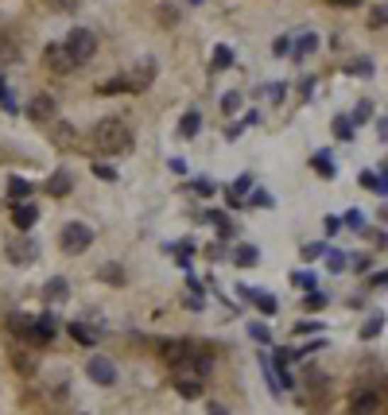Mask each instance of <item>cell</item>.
I'll return each mask as SVG.
<instances>
[{"mask_svg": "<svg viewBox=\"0 0 388 415\" xmlns=\"http://www.w3.org/2000/svg\"><path fill=\"white\" fill-rule=\"evenodd\" d=\"M292 284H295V287H307V292H315V287H318V280H315V272H295V276H292Z\"/></svg>", "mask_w": 388, "mask_h": 415, "instance_id": "cell-31", "label": "cell"}, {"mask_svg": "<svg viewBox=\"0 0 388 415\" xmlns=\"http://www.w3.org/2000/svg\"><path fill=\"white\" fill-rule=\"evenodd\" d=\"M152 78H155V62L144 59L136 70L128 74V89H148V86H152Z\"/></svg>", "mask_w": 388, "mask_h": 415, "instance_id": "cell-13", "label": "cell"}, {"mask_svg": "<svg viewBox=\"0 0 388 415\" xmlns=\"http://www.w3.org/2000/svg\"><path fill=\"white\" fill-rule=\"evenodd\" d=\"M384 23H388V8H384V4H373V12H369V28L381 31Z\"/></svg>", "mask_w": 388, "mask_h": 415, "instance_id": "cell-26", "label": "cell"}, {"mask_svg": "<svg viewBox=\"0 0 388 415\" xmlns=\"http://www.w3.org/2000/svg\"><path fill=\"white\" fill-rule=\"evenodd\" d=\"M334 136H338V140H353V124H350V117H334Z\"/></svg>", "mask_w": 388, "mask_h": 415, "instance_id": "cell-32", "label": "cell"}, {"mask_svg": "<svg viewBox=\"0 0 388 415\" xmlns=\"http://www.w3.org/2000/svg\"><path fill=\"white\" fill-rule=\"evenodd\" d=\"M183 303H187V306H191V311H202V306H206V303H202V295H198V292H191V295H183Z\"/></svg>", "mask_w": 388, "mask_h": 415, "instance_id": "cell-45", "label": "cell"}, {"mask_svg": "<svg viewBox=\"0 0 388 415\" xmlns=\"http://www.w3.org/2000/svg\"><path fill=\"white\" fill-rule=\"evenodd\" d=\"M160 12H163V23H175V8H171V4H163Z\"/></svg>", "mask_w": 388, "mask_h": 415, "instance_id": "cell-52", "label": "cell"}, {"mask_svg": "<svg viewBox=\"0 0 388 415\" xmlns=\"http://www.w3.org/2000/svg\"><path fill=\"white\" fill-rule=\"evenodd\" d=\"M345 226H350V229H361V226H365V218H361L357 210H350V214H345Z\"/></svg>", "mask_w": 388, "mask_h": 415, "instance_id": "cell-46", "label": "cell"}, {"mask_svg": "<svg viewBox=\"0 0 388 415\" xmlns=\"http://www.w3.org/2000/svg\"><path fill=\"white\" fill-rule=\"evenodd\" d=\"M292 361H295V350H276V365H279V369H287Z\"/></svg>", "mask_w": 388, "mask_h": 415, "instance_id": "cell-43", "label": "cell"}, {"mask_svg": "<svg viewBox=\"0 0 388 415\" xmlns=\"http://www.w3.org/2000/svg\"><path fill=\"white\" fill-rule=\"evenodd\" d=\"M226 66H233V51H229V47H218V51H214V70H226Z\"/></svg>", "mask_w": 388, "mask_h": 415, "instance_id": "cell-33", "label": "cell"}, {"mask_svg": "<svg viewBox=\"0 0 388 415\" xmlns=\"http://www.w3.org/2000/svg\"><path fill=\"white\" fill-rule=\"evenodd\" d=\"M86 372H89V380H94V384H101V388L117 384V365H113L109 357H101V353H94L86 361Z\"/></svg>", "mask_w": 388, "mask_h": 415, "instance_id": "cell-5", "label": "cell"}, {"mask_svg": "<svg viewBox=\"0 0 388 415\" xmlns=\"http://www.w3.org/2000/svg\"><path fill=\"white\" fill-rule=\"evenodd\" d=\"M233 264H241V268H253V264H260V248L257 245H241L233 253Z\"/></svg>", "mask_w": 388, "mask_h": 415, "instance_id": "cell-21", "label": "cell"}, {"mask_svg": "<svg viewBox=\"0 0 388 415\" xmlns=\"http://www.w3.org/2000/svg\"><path fill=\"white\" fill-rule=\"evenodd\" d=\"M35 221H39V206H35V202H20V206L12 210V226H16V229H31Z\"/></svg>", "mask_w": 388, "mask_h": 415, "instance_id": "cell-12", "label": "cell"}, {"mask_svg": "<svg viewBox=\"0 0 388 415\" xmlns=\"http://www.w3.org/2000/svg\"><path fill=\"white\" fill-rule=\"evenodd\" d=\"M70 334H74V338H78V342H82V345H94V334H89V330H86V326H82V322H70Z\"/></svg>", "mask_w": 388, "mask_h": 415, "instance_id": "cell-36", "label": "cell"}, {"mask_svg": "<svg viewBox=\"0 0 388 415\" xmlns=\"http://www.w3.org/2000/svg\"><path fill=\"white\" fill-rule=\"evenodd\" d=\"M31 322H35V319H28V314H12V319H8V326H12V334L31 338Z\"/></svg>", "mask_w": 388, "mask_h": 415, "instance_id": "cell-24", "label": "cell"}, {"mask_svg": "<svg viewBox=\"0 0 388 415\" xmlns=\"http://www.w3.org/2000/svg\"><path fill=\"white\" fill-rule=\"evenodd\" d=\"M237 109H241V94H237V89H229V94L221 97V113H229V117H233Z\"/></svg>", "mask_w": 388, "mask_h": 415, "instance_id": "cell-30", "label": "cell"}, {"mask_svg": "<svg viewBox=\"0 0 388 415\" xmlns=\"http://www.w3.org/2000/svg\"><path fill=\"white\" fill-rule=\"evenodd\" d=\"M299 94H303V97L315 94V78H303V82H299Z\"/></svg>", "mask_w": 388, "mask_h": 415, "instance_id": "cell-51", "label": "cell"}, {"mask_svg": "<svg viewBox=\"0 0 388 415\" xmlns=\"http://www.w3.org/2000/svg\"><path fill=\"white\" fill-rule=\"evenodd\" d=\"M43 299H47V303H66V299H70V284H66L62 276L47 280V287H43Z\"/></svg>", "mask_w": 388, "mask_h": 415, "instance_id": "cell-15", "label": "cell"}, {"mask_svg": "<svg viewBox=\"0 0 388 415\" xmlns=\"http://www.w3.org/2000/svg\"><path fill=\"white\" fill-rule=\"evenodd\" d=\"M249 338H253V342H260V345L272 342V334H268V326H264V322H249Z\"/></svg>", "mask_w": 388, "mask_h": 415, "instance_id": "cell-29", "label": "cell"}, {"mask_svg": "<svg viewBox=\"0 0 388 415\" xmlns=\"http://www.w3.org/2000/svg\"><path fill=\"white\" fill-rule=\"evenodd\" d=\"M264 94H268V97H272V101H284V94H287V86H284V82H279V86H268V89H264Z\"/></svg>", "mask_w": 388, "mask_h": 415, "instance_id": "cell-44", "label": "cell"}, {"mask_svg": "<svg viewBox=\"0 0 388 415\" xmlns=\"http://www.w3.org/2000/svg\"><path fill=\"white\" fill-rule=\"evenodd\" d=\"M101 280H109V284H121L125 276H121V268H117V264H105V268H101Z\"/></svg>", "mask_w": 388, "mask_h": 415, "instance_id": "cell-41", "label": "cell"}, {"mask_svg": "<svg viewBox=\"0 0 388 415\" xmlns=\"http://www.w3.org/2000/svg\"><path fill=\"white\" fill-rule=\"evenodd\" d=\"M361 187H369V190H377V194H388V182H384V163L377 171H361Z\"/></svg>", "mask_w": 388, "mask_h": 415, "instance_id": "cell-17", "label": "cell"}, {"mask_svg": "<svg viewBox=\"0 0 388 415\" xmlns=\"http://www.w3.org/2000/svg\"><path fill=\"white\" fill-rule=\"evenodd\" d=\"M43 59H47V66H51L55 74H70L74 70V59H70V51H66L62 43H47Z\"/></svg>", "mask_w": 388, "mask_h": 415, "instance_id": "cell-7", "label": "cell"}, {"mask_svg": "<svg viewBox=\"0 0 388 415\" xmlns=\"http://www.w3.org/2000/svg\"><path fill=\"white\" fill-rule=\"evenodd\" d=\"M94 175L105 179V182H117V171H113L109 163H94Z\"/></svg>", "mask_w": 388, "mask_h": 415, "instance_id": "cell-39", "label": "cell"}, {"mask_svg": "<svg viewBox=\"0 0 388 415\" xmlns=\"http://www.w3.org/2000/svg\"><path fill=\"white\" fill-rule=\"evenodd\" d=\"M350 74H353V78H373L377 66H373V59H365V55H361V59L350 62Z\"/></svg>", "mask_w": 388, "mask_h": 415, "instance_id": "cell-23", "label": "cell"}, {"mask_svg": "<svg viewBox=\"0 0 388 415\" xmlns=\"http://www.w3.org/2000/svg\"><path fill=\"white\" fill-rule=\"evenodd\" d=\"M94 144H97V152H109V155L132 152V132H128L125 121L105 117V121L94 124Z\"/></svg>", "mask_w": 388, "mask_h": 415, "instance_id": "cell-1", "label": "cell"}, {"mask_svg": "<svg viewBox=\"0 0 388 415\" xmlns=\"http://www.w3.org/2000/svg\"><path fill=\"white\" fill-rule=\"evenodd\" d=\"M249 202H253V206H260V210H268V206H272V194H268V190H253Z\"/></svg>", "mask_w": 388, "mask_h": 415, "instance_id": "cell-40", "label": "cell"}, {"mask_svg": "<svg viewBox=\"0 0 388 415\" xmlns=\"http://www.w3.org/2000/svg\"><path fill=\"white\" fill-rule=\"evenodd\" d=\"M70 190H74V175H70V171H55V175L47 179V194L62 198V194H70Z\"/></svg>", "mask_w": 388, "mask_h": 415, "instance_id": "cell-14", "label": "cell"}, {"mask_svg": "<svg viewBox=\"0 0 388 415\" xmlns=\"http://www.w3.org/2000/svg\"><path fill=\"white\" fill-rule=\"evenodd\" d=\"M311 330H323V322H295V334H311Z\"/></svg>", "mask_w": 388, "mask_h": 415, "instance_id": "cell-47", "label": "cell"}, {"mask_svg": "<svg viewBox=\"0 0 388 415\" xmlns=\"http://www.w3.org/2000/svg\"><path fill=\"white\" fill-rule=\"evenodd\" d=\"M66 51H70V59H74V66H82V62H89L94 59V51H97V35L89 28H74L70 35H66Z\"/></svg>", "mask_w": 388, "mask_h": 415, "instance_id": "cell-3", "label": "cell"}, {"mask_svg": "<svg viewBox=\"0 0 388 415\" xmlns=\"http://www.w3.org/2000/svg\"><path fill=\"white\" fill-rule=\"evenodd\" d=\"M94 245V229L86 226V221H66L62 233H59V248L66 256H82L86 248Z\"/></svg>", "mask_w": 388, "mask_h": 415, "instance_id": "cell-2", "label": "cell"}, {"mask_svg": "<svg viewBox=\"0 0 388 415\" xmlns=\"http://www.w3.org/2000/svg\"><path fill=\"white\" fill-rule=\"evenodd\" d=\"M323 253H326V248L318 245V240H315V245H303V260H315V256H323Z\"/></svg>", "mask_w": 388, "mask_h": 415, "instance_id": "cell-42", "label": "cell"}, {"mask_svg": "<svg viewBox=\"0 0 388 415\" xmlns=\"http://www.w3.org/2000/svg\"><path fill=\"white\" fill-rule=\"evenodd\" d=\"M350 260H353V268L357 272H369V260H373V256H350Z\"/></svg>", "mask_w": 388, "mask_h": 415, "instance_id": "cell-50", "label": "cell"}, {"mask_svg": "<svg viewBox=\"0 0 388 415\" xmlns=\"http://www.w3.org/2000/svg\"><path fill=\"white\" fill-rule=\"evenodd\" d=\"M253 303L260 306V314H276V311H279L276 295H268V292H264V287H260V292H257V299H253Z\"/></svg>", "mask_w": 388, "mask_h": 415, "instance_id": "cell-25", "label": "cell"}, {"mask_svg": "<svg viewBox=\"0 0 388 415\" xmlns=\"http://www.w3.org/2000/svg\"><path fill=\"white\" fill-rule=\"evenodd\" d=\"M23 113H28L31 121H51V117H55V97H51V94H35V97L28 101V109H23Z\"/></svg>", "mask_w": 388, "mask_h": 415, "instance_id": "cell-8", "label": "cell"}, {"mask_svg": "<svg viewBox=\"0 0 388 415\" xmlns=\"http://www.w3.org/2000/svg\"><path fill=\"white\" fill-rule=\"evenodd\" d=\"M292 43H295V47H292V59H299V62H303V59H307V55L318 47V35H315V31H307V35L292 39Z\"/></svg>", "mask_w": 388, "mask_h": 415, "instance_id": "cell-18", "label": "cell"}, {"mask_svg": "<svg viewBox=\"0 0 388 415\" xmlns=\"http://www.w3.org/2000/svg\"><path fill=\"white\" fill-rule=\"evenodd\" d=\"M160 353H163V361L179 365V361H187V353H191V345H187L183 338H163V342H160Z\"/></svg>", "mask_w": 388, "mask_h": 415, "instance_id": "cell-10", "label": "cell"}, {"mask_svg": "<svg viewBox=\"0 0 388 415\" xmlns=\"http://www.w3.org/2000/svg\"><path fill=\"white\" fill-rule=\"evenodd\" d=\"M303 306H307V311H323V306H326V295H323V292H307Z\"/></svg>", "mask_w": 388, "mask_h": 415, "instance_id": "cell-34", "label": "cell"}, {"mask_svg": "<svg viewBox=\"0 0 388 415\" xmlns=\"http://www.w3.org/2000/svg\"><path fill=\"white\" fill-rule=\"evenodd\" d=\"M198 128H202V113H198V109H191L183 121H179V136H183V140H194Z\"/></svg>", "mask_w": 388, "mask_h": 415, "instance_id": "cell-19", "label": "cell"}, {"mask_svg": "<svg viewBox=\"0 0 388 415\" xmlns=\"http://www.w3.org/2000/svg\"><path fill=\"white\" fill-rule=\"evenodd\" d=\"M311 167H315V175H318V179H334V175H338V171H334V160H330L326 152H318L315 160H311Z\"/></svg>", "mask_w": 388, "mask_h": 415, "instance_id": "cell-22", "label": "cell"}, {"mask_svg": "<svg viewBox=\"0 0 388 415\" xmlns=\"http://www.w3.org/2000/svg\"><path fill=\"white\" fill-rule=\"evenodd\" d=\"M101 94H121V89H128V74H121V78H109V82H101Z\"/></svg>", "mask_w": 388, "mask_h": 415, "instance_id": "cell-27", "label": "cell"}, {"mask_svg": "<svg viewBox=\"0 0 388 415\" xmlns=\"http://www.w3.org/2000/svg\"><path fill=\"white\" fill-rule=\"evenodd\" d=\"M323 229H326V233H330V237H334V233H338V229H342V221H338V218H334V214H330V218L323 221Z\"/></svg>", "mask_w": 388, "mask_h": 415, "instance_id": "cell-49", "label": "cell"}, {"mask_svg": "<svg viewBox=\"0 0 388 415\" xmlns=\"http://www.w3.org/2000/svg\"><path fill=\"white\" fill-rule=\"evenodd\" d=\"M8 198H12V206L28 202V198H31V182L20 179V175H12V179H8Z\"/></svg>", "mask_w": 388, "mask_h": 415, "instance_id": "cell-16", "label": "cell"}, {"mask_svg": "<svg viewBox=\"0 0 388 415\" xmlns=\"http://www.w3.org/2000/svg\"><path fill=\"white\" fill-rule=\"evenodd\" d=\"M326 268L330 272H345V253H326Z\"/></svg>", "mask_w": 388, "mask_h": 415, "instance_id": "cell-37", "label": "cell"}, {"mask_svg": "<svg viewBox=\"0 0 388 415\" xmlns=\"http://www.w3.org/2000/svg\"><path fill=\"white\" fill-rule=\"evenodd\" d=\"M191 4H202V0H191Z\"/></svg>", "mask_w": 388, "mask_h": 415, "instance_id": "cell-55", "label": "cell"}, {"mask_svg": "<svg viewBox=\"0 0 388 415\" xmlns=\"http://www.w3.org/2000/svg\"><path fill=\"white\" fill-rule=\"evenodd\" d=\"M365 121H373V101H361L350 117V124H365Z\"/></svg>", "mask_w": 388, "mask_h": 415, "instance_id": "cell-28", "label": "cell"}, {"mask_svg": "<svg viewBox=\"0 0 388 415\" xmlns=\"http://www.w3.org/2000/svg\"><path fill=\"white\" fill-rule=\"evenodd\" d=\"M4 253H8V260L16 264V268H28V264H35L39 260V245L31 237H8V245H4Z\"/></svg>", "mask_w": 388, "mask_h": 415, "instance_id": "cell-4", "label": "cell"}, {"mask_svg": "<svg viewBox=\"0 0 388 415\" xmlns=\"http://www.w3.org/2000/svg\"><path fill=\"white\" fill-rule=\"evenodd\" d=\"M206 221H210V226H218V233L221 237H233L237 229H233V221H229V214H221V210H210V214H202Z\"/></svg>", "mask_w": 388, "mask_h": 415, "instance_id": "cell-20", "label": "cell"}, {"mask_svg": "<svg viewBox=\"0 0 388 415\" xmlns=\"http://www.w3.org/2000/svg\"><path fill=\"white\" fill-rule=\"evenodd\" d=\"M194 190L198 194H214V182L210 179H194Z\"/></svg>", "mask_w": 388, "mask_h": 415, "instance_id": "cell-48", "label": "cell"}, {"mask_svg": "<svg viewBox=\"0 0 388 415\" xmlns=\"http://www.w3.org/2000/svg\"><path fill=\"white\" fill-rule=\"evenodd\" d=\"M381 322H384L381 314H377V319H369L365 326H361V338H377V334H381Z\"/></svg>", "mask_w": 388, "mask_h": 415, "instance_id": "cell-38", "label": "cell"}, {"mask_svg": "<svg viewBox=\"0 0 388 415\" xmlns=\"http://www.w3.org/2000/svg\"><path fill=\"white\" fill-rule=\"evenodd\" d=\"M202 377H194V372H179L175 377V392L183 396V400H198V396H202Z\"/></svg>", "mask_w": 388, "mask_h": 415, "instance_id": "cell-9", "label": "cell"}, {"mask_svg": "<svg viewBox=\"0 0 388 415\" xmlns=\"http://www.w3.org/2000/svg\"><path fill=\"white\" fill-rule=\"evenodd\" d=\"M381 411V392L377 388H357L350 396V415H377Z\"/></svg>", "mask_w": 388, "mask_h": 415, "instance_id": "cell-6", "label": "cell"}, {"mask_svg": "<svg viewBox=\"0 0 388 415\" xmlns=\"http://www.w3.org/2000/svg\"><path fill=\"white\" fill-rule=\"evenodd\" d=\"M272 55H276V59L292 55V39H287V35H276V43H272Z\"/></svg>", "mask_w": 388, "mask_h": 415, "instance_id": "cell-35", "label": "cell"}, {"mask_svg": "<svg viewBox=\"0 0 388 415\" xmlns=\"http://www.w3.org/2000/svg\"><path fill=\"white\" fill-rule=\"evenodd\" d=\"M55 330H59V322H55L51 314H43V319L31 322V342H35V345H47V342L55 338Z\"/></svg>", "mask_w": 388, "mask_h": 415, "instance_id": "cell-11", "label": "cell"}, {"mask_svg": "<svg viewBox=\"0 0 388 415\" xmlns=\"http://www.w3.org/2000/svg\"><path fill=\"white\" fill-rule=\"evenodd\" d=\"M210 415H229L226 404H210Z\"/></svg>", "mask_w": 388, "mask_h": 415, "instance_id": "cell-54", "label": "cell"}, {"mask_svg": "<svg viewBox=\"0 0 388 415\" xmlns=\"http://www.w3.org/2000/svg\"><path fill=\"white\" fill-rule=\"evenodd\" d=\"M330 4H334V8H357L361 0H330Z\"/></svg>", "mask_w": 388, "mask_h": 415, "instance_id": "cell-53", "label": "cell"}]
</instances>
